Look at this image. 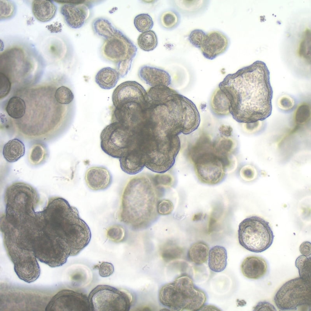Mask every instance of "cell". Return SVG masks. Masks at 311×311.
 <instances>
[{
    "mask_svg": "<svg viewBox=\"0 0 311 311\" xmlns=\"http://www.w3.org/2000/svg\"><path fill=\"white\" fill-rule=\"evenodd\" d=\"M311 283L300 277L286 282L278 289L274 302L280 310L310 309Z\"/></svg>",
    "mask_w": 311,
    "mask_h": 311,
    "instance_id": "obj_5",
    "label": "cell"
},
{
    "mask_svg": "<svg viewBox=\"0 0 311 311\" xmlns=\"http://www.w3.org/2000/svg\"><path fill=\"white\" fill-rule=\"evenodd\" d=\"M219 131L221 137L228 138L231 135L233 129L229 125H223L220 127Z\"/></svg>",
    "mask_w": 311,
    "mask_h": 311,
    "instance_id": "obj_44",
    "label": "cell"
},
{
    "mask_svg": "<svg viewBox=\"0 0 311 311\" xmlns=\"http://www.w3.org/2000/svg\"><path fill=\"white\" fill-rule=\"evenodd\" d=\"M254 311L273 310L276 311L274 306L268 302L260 301L253 307Z\"/></svg>",
    "mask_w": 311,
    "mask_h": 311,
    "instance_id": "obj_41",
    "label": "cell"
},
{
    "mask_svg": "<svg viewBox=\"0 0 311 311\" xmlns=\"http://www.w3.org/2000/svg\"><path fill=\"white\" fill-rule=\"evenodd\" d=\"M93 28L97 35L106 39L114 36L119 30L108 20L102 18L96 19L94 21Z\"/></svg>",
    "mask_w": 311,
    "mask_h": 311,
    "instance_id": "obj_24",
    "label": "cell"
},
{
    "mask_svg": "<svg viewBox=\"0 0 311 311\" xmlns=\"http://www.w3.org/2000/svg\"><path fill=\"white\" fill-rule=\"evenodd\" d=\"M55 97L56 101L59 103L68 104L73 101L74 96L69 88L65 86H61L56 90Z\"/></svg>",
    "mask_w": 311,
    "mask_h": 311,
    "instance_id": "obj_33",
    "label": "cell"
},
{
    "mask_svg": "<svg viewBox=\"0 0 311 311\" xmlns=\"http://www.w3.org/2000/svg\"><path fill=\"white\" fill-rule=\"evenodd\" d=\"M25 153L23 143L17 138L9 140L4 145L2 154L4 158L9 162L17 161Z\"/></svg>",
    "mask_w": 311,
    "mask_h": 311,
    "instance_id": "obj_19",
    "label": "cell"
},
{
    "mask_svg": "<svg viewBox=\"0 0 311 311\" xmlns=\"http://www.w3.org/2000/svg\"><path fill=\"white\" fill-rule=\"evenodd\" d=\"M311 257L303 255L299 256L295 261L298 269L299 277L311 283Z\"/></svg>",
    "mask_w": 311,
    "mask_h": 311,
    "instance_id": "obj_27",
    "label": "cell"
},
{
    "mask_svg": "<svg viewBox=\"0 0 311 311\" xmlns=\"http://www.w3.org/2000/svg\"><path fill=\"white\" fill-rule=\"evenodd\" d=\"M139 47L145 51H150L155 49L158 44V38L155 32L152 30L142 33L137 39Z\"/></svg>",
    "mask_w": 311,
    "mask_h": 311,
    "instance_id": "obj_26",
    "label": "cell"
},
{
    "mask_svg": "<svg viewBox=\"0 0 311 311\" xmlns=\"http://www.w3.org/2000/svg\"><path fill=\"white\" fill-rule=\"evenodd\" d=\"M113 265L111 263L104 261L99 266V274L103 277H106L111 275L114 272Z\"/></svg>",
    "mask_w": 311,
    "mask_h": 311,
    "instance_id": "obj_40",
    "label": "cell"
},
{
    "mask_svg": "<svg viewBox=\"0 0 311 311\" xmlns=\"http://www.w3.org/2000/svg\"><path fill=\"white\" fill-rule=\"evenodd\" d=\"M176 92L168 87L159 85L152 87L147 94L149 101L161 103L166 101L171 96Z\"/></svg>",
    "mask_w": 311,
    "mask_h": 311,
    "instance_id": "obj_22",
    "label": "cell"
},
{
    "mask_svg": "<svg viewBox=\"0 0 311 311\" xmlns=\"http://www.w3.org/2000/svg\"><path fill=\"white\" fill-rule=\"evenodd\" d=\"M138 75L146 84L152 87L159 85L168 87L171 83V78L166 70L148 65L142 66L138 71Z\"/></svg>",
    "mask_w": 311,
    "mask_h": 311,
    "instance_id": "obj_14",
    "label": "cell"
},
{
    "mask_svg": "<svg viewBox=\"0 0 311 311\" xmlns=\"http://www.w3.org/2000/svg\"><path fill=\"white\" fill-rule=\"evenodd\" d=\"M32 11L39 21L47 22L55 16L57 10L56 4L52 1L34 0L32 3Z\"/></svg>",
    "mask_w": 311,
    "mask_h": 311,
    "instance_id": "obj_16",
    "label": "cell"
},
{
    "mask_svg": "<svg viewBox=\"0 0 311 311\" xmlns=\"http://www.w3.org/2000/svg\"><path fill=\"white\" fill-rule=\"evenodd\" d=\"M160 20L161 23L163 27L167 29H172L179 25L180 17L176 12L169 10L162 13Z\"/></svg>",
    "mask_w": 311,
    "mask_h": 311,
    "instance_id": "obj_30",
    "label": "cell"
},
{
    "mask_svg": "<svg viewBox=\"0 0 311 311\" xmlns=\"http://www.w3.org/2000/svg\"><path fill=\"white\" fill-rule=\"evenodd\" d=\"M209 248L205 243L199 241L193 244L190 248L188 253L189 259L197 265L206 262L208 257Z\"/></svg>",
    "mask_w": 311,
    "mask_h": 311,
    "instance_id": "obj_21",
    "label": "cell"
},
{
    "mask_svg": "<svg viewBox=\"0 0 311 311\" xmlns=\"http://www.w3.org/2000/svg\"><path fill=\"white\" fill-rule=\"evenodd\" d=\"M159 302L172 310L194 311L203 307L207 300L204 292L195 287L191 278L184 275L160 289Z\"/></svg>",
    "mask_w": 311,
    "mask_h": 311,
    "instance_id": "obj_2",
    "label": "cell"
},
{
    "mask_svg": "<svg viewBox=\"0 0 311 311\" xmlns=\"http://www.w3.org/2000/svg\"><path fill=\"white\" fill-rule=\"evenodd\" d=\"M280 103L283 108L286 109H289L292 105L291 99L286 97L282 98L280 101Z\"/></svg>",
    "mask_w": 311,
    "mask_h": 311,
    "instance_id": "obj_45",
    "label": "cell"
},
{
    "mask_svg": "<svg viewBox=\"0 0 311 311\" xmlns=\"http://www.w3.org/2000/svg\"><path fill=\"white\" fill-rule=\"evenodd\" d=\"M242 177L248 181L252 180L256 177L257 172L255 168L251 165H246L242 168L241 170Z\"/></svg>",
    "mask_w": 311,
    "mask_h": 311,
    "instance_id": "obj_39",
    "label": "cell"
},
{
    "mask_svg": "<svg viewBox=\"0 0 311 311\" xmlns=\"http://www.w3.org/2000/svg\"><path fill=\"white\" fill-rule=\"evenodd\" d=\"M46 155V151L45 146L41 144H35L30 150L29 159L32 164L38 165L43 161Z\"/></svg>",
    "mask_w": 311,
    "mask_h": 311,
    "instance_id": "obj_32",
    "label": "cell"
},
{
    "mask_svg": "<svg viewBox=\"0 0 311 311\" xmlns=\"http://www.w3.org/2000/svg\"><path fill=\"white\" fill-rule=\"evenodd\" d=\"M229 103V112L240 123L263 121L271 114L273 91L265 63L257 60L227 75L219 85Z\"/></svg>",
    "mask_w": 311,
    "mask_h": 311,
    "instance_id": "obj_1",
    "label": "cell"
},
{
    "mask_svg": "<svg viewBox=\"0 0 311 311\" xmlns=\"http://www.w3.org/2000/svg\"><path fill=\"white\" fill-rule=\"evenodd\" d=\"M26 105L24 101L17 96L11 97L9 100L5 108L6 111L11 118L19 119L22 117L25 113Z\"/></svg>",
    "mask_w": 311,
    "mask_h": 311,
    "instance_id": "obj_23",
    "label": "cell"
},
{
    "mask_svg": "<svg viewBox=\"0 0 311 311\" xmlns=\"http://www.w3.org/2000/svg\"><path fill=\"white\" fill-rule=\"evenodd\" d=\"M134 23L137 29L142 33L151 30L154 25L151 16L146 13L141 14L136 16L134 19Z\"/></svg>",
    "mask_w": 311,
    "mask_h": 311,
    "instance_id": "obj_29",
    "label": "cell"
},
{
    "mask_svg": "<svg viewBox=\"0 0 311 311\" xmlns=\"http://www.w3.org/2000/svg\"><path fill=\"white\" fill-rule=\"evenodd\" d=\"M208 266L210 269L216 272L224 270L227 265V253L224 247L216 245L209 250L208 254Z\"/></svg>",
    "mask_w": 311,
    "mask_h": 311,
    "instance_id": "obj_17",
    "label": "cell"
},
{
    "mask_svg": "<svg viewBox=\"0 0 311 311\" xmlns=\"http://www.w3.org/2000/svg\"><path fill=\"white\" fill-rule=\"evenodd\" d=\"M241 272L246 277L251 279L261 278L266 274L268 265L263 258L257 256L246 257L241 265Z\"/></svg>",
    "mask_w": 311,
    "mask_h": 311,
    "instance_id": "obj_15",
    "label": "cell"
},
{
    "mask_svg": "<svg viewBox=\"0 0 311 311\" xmlns=\"http://www.w3.org/2000/svg\"><path fill=\"white\" fill-rule=\"evenodd\" d=\"M261 121L254 123H245V128L247 131L251 133H255L258 131L261 127Z\"/></svg>",
    "mask_w": 311,
    "mask_h": 311,
    "instance_id": "obj_43",
    "label": "cell"
},
{
    "mask_svg": "<svg viewBox=\"0 0 311 311\" xmlns=\"http://www.w3.org/2000/svg\"><path fill=\"white\" fill-rule=\"evenodd\" d=\"M310 116L309 106L306 104H302L298 108L295 114V121L299 124H303L306 122Z\"/></svg>",
    "mask_w": 311,
    "mask_h": 311,
    "instance_id": "obj_36",
    "label": "cell"
},
{
    "mask_svg": "<svg viewBox=\"0 0 311 311\" xmlns=\"http://www.w3.org/2000/svg\"><path fill=\"white\" fill-rule=\"evenodd\" d=\"M11 83L8 77L3 73L0 72V98L6 96L10 92Z\"/></svg>",
    "mask_w": 311,
    "mask_h": 311,
    "instance_id": "obj_37",
    "label": "cell"
},
{
    "mask_svg": "<svg viewBox=\"0 0 311 311\" xmlns=\"http://www.w3.org/2000/svg\"><path fill=\"white\" fill-rule=\"evenodd\" d=\"M46 311H92L88 296L78 292L69 289L59 291L51 299Z\"/></svg>",
    "mask_w": 311,
    "mask_h": 311,
    "instance_id": "obj_9",
    "label": "cell"
},
{
    "mask_svg": "<svg viewBox=\"0 0 311 311\" xmlns=\"http://www.w3.org/2000/svg\"><path fill=\"white\" fill-rule=\"evenodd\" d=\"M210 105L213 112L217 115L223 116L230 114L229 101L225 95L219 87L213 94Z\"/></svg>",
    "mask_w": 311,
    "mask_h": 311,
    "instance_id": "obj_20",
    "label": "cell"
},
{
    "mask_svg": "<svg viewBox=\"0 0 311 311\" xmlns=\"http://www.w3.org/2000/svg\"><path fill=\"white\" fill-rule=\"evenodd\" d=\"M17 11V7L13 1L0 0V21L9 19L14 17Z\"/></svg>",
    "mask_w": 311,
    "mask_h": 311,
    "instance_id": "obj_31",
    "label": "cell"
},
{
    "mask_svg": "<svg viewBox=\"0 0 311 311\" xmlns=\"http://www.w3.org/2000/svg\"><path fill=\"white\" fill-rule=\"evenodd\" d=\"M60 12L67 24L70 28L78 29L85 24L89 16V9L83 4H65L60 9Z\"/></svg>",
    "mask_w": 311,
    "mask_h": 311,
    "instance_id": "obj_13",
    "label": "cell"
},
{
    "mask_svg": "<svg viewBox=\"0 0 311 311\" xmlns=\"http://www.w3.org/2000/svg\"><path fill=\"white\" fill-rule=\"evenodd\" d=\"M138 51L137 46L119 30L106 39L102 47L105 57L117 63L116 70L121 78L125 77L130 70Z\"/></svg>",
    "mask_w": 311,
    "mask_h": 311,
    "instance_id": "obj_6",
    "label": "cell"
},
{
    "mask_svg": "<svg viewBox=\"0 0 311 311\" xmlns=\"http://www.w3.org/2000/svg\"><path fill=\"white\" fill-rule=\"evenodd\" d=\"M206 34L207 33L202 30L194 29L188 36L189 41L193 46L200 49Z\"/></svg>",
    "mask_w": 311,
    "mask_h": 311,
    "instance_id": "obj_35",
    "label": "cell"
},
{
    "mask_svg": "<svg viewBox=\"0 0 311 311\" xmlns=\"http://www.w3.org/2000/svg\"><path fill=\"white\" fill-rule=\"evenodd\" d=\"M130 135L126 127L118 122H111L101 132V149L109 156L119 159L129 149Z\"/></svg>",
    "mask_w": 311,
    "mask_h": 311,
    "instance_id": "obj_8",
    "label": "cell"
},
{
    "mask_svg": "<svg viewBox=\"0 0 311 311\" xmlns=\"http://www.w3.org/2000/svg\"><path fill=\"white\" fill-rule=\"evenodd\" d=\"M120 75L117 71L110 67H105L100 70L95 77V81L101 88L109 90L116 85Z\"/></svg>",
    "mask_w": 311,
    "mask_h": 311,
    "instance_id": "obj_18",
    "label": "cell"
},
{
    "mask_svg": "<svg viewBox=\"0 0 311 311\" xmlns=\"http://www.w3.org/2000/svg\"><path fill=\"white\" fill-rule=\"evenodd\" d=\"M311 243L308 241L303 242L300 245L299 250L302 255L307 257H311Z\"/></svg>",
    "mask_w": 311,
    "mask_h": 311,
    "instance_id": "obj_42",
    "label": "cell"
},
{
    "mask_svg": "<svg viewBox=\"0 0 311 311\" xmlns=\"http://www.w3.org/2000/svg\"><path fill=\"white\" fill-rule=\"evenodd\" d=\"M106 235L110 240L118 243L122 241L124 239L125 232L124 229L121 225H114L108 229Z\"/></svg>",
    "mask_w": 311,
    "mask_h": 311,
    "instance_id": "obj_34",
    "label": "cell"
},
{
    "mask_svg": "<svg viewBox=\"0 0 311 311\" xmlns=\"http://www.w3.org/2000/svg\"><path fill=\"white\" fill-rule=\"evenodd\" d=\"M157 211L160 215H166L170 214L174 209L172 202L168 199H163L157 203Z\"/></svg>",
    "mask_w": 311,
    "mask_h": 311,
    "instance_id": "obj_38",
    "label": "cell"
},
{
    "mask_svg": "<svg viewBox=\"0 0 311 311\" xmlns=\"http://www.w3.org/2000/svg\"><path fill=\"white\" fill-rule=\"evenodd\" d=\"M112 176L109 170L103 166H94L88 168L84 176L88 187L94 191L103 190L108 188L112 182Z\"/></svg>",
    "mask_w": 311,
    "mask_h": 311,
    "instance_id": "obj_12",
    "label": "cell"
},
{
    "mask_svg": "<svg viewBox=\"0 0 311 311\" xmlns=\"http://www.w3.org/2000/svg\"><path fill=\"white\" fill-rule=\"evenodd\" d=\"M269 223L257 216L247 217L239 224L238 237L240 244L246 250L261 253L268 249L274 238Z\"/></svg>",
    "mask_w": 311,
    "mask_h": 311,
    "instance_id": "obj_4",
    "label": "cell"
},
{
    "mask_svg": "<svg viewBox=\"0 0 311 311\" xmlns=\"http://www.w3.org/2000/svg\"><path fill=\"white\" fill-rule=\"evenodd\" d=\"M230 44L229 38L224 33L213 30L207 33L199 49L205 58L213 60L224 53Z\"/></svg>",
    "mask_w": 311,
    "mask_h": 311,
    "instance_id": "obj_11",
    "label": "cell"
},
{
    "mask_svg": "<svg viewBox=\"0 0 311 311\" xmlns=\"http://www.w3.org/2000/svg\"><path fill=\"white\" fill-rule=\"evenodd\" d=\"M189 156L196 175L202 183L214 185L221 182L227 171L225 162L215 152L211 139L197 140L190 149Z\"/></svg>",
    "mask_w": 311,
    "mask_h": 311,
    "instance_id": "obj_3",
    "label": "cell"
},
{
    "mask_svg": "<svg viewBox=\"0 0 311 311\" xmlns=\"http://www.w3.org/2000/svg\"><path fill=\"white\" fill-rule=\"evenodd\" d=\"M182 253L181 248L175 244L169 242L165 244L161 251V256L166 261H170L180 257Z\"/></svg>",
    "mask_w": 311,
    "mask_h": 311,
    "instance_id": "obj_28",
    "label": "cell"
},
{
    "mask_svg": "<svg viewBox=\"0 0 311 311\" xmlns=\"http://www.w3.org/2000/svg\"><path fill=\"white\" fill-rule=\"evenodd\" d=\"M215 152L220 157L225 159L231 158V154L234 146L233 141L228 138L221 137L213 142Z\"/></svg>",
    "mask_w": 311,
    "mask_h": 311,
    "instance_id": "obj_25",
    "label": "cell"
},
{
    "mask_svg": "<svg viewBox=\"0 0 311 311\" xmlns=\"http://www.w3.org/2000/svg\"><path fill=\"white\" fill-rule=\"evenodd\" d=\"M112 98L114 108L131 102L147 104L149 101L145 90L135 81H126L118 85L114 90Z\"/></svg>",
    "mask_w": 311,
    "mask_h": 311,
    "instance_id": "obj_10",
    "label": "cell"
},
{
    "mask_svg": "<svg viewBox=\"0 0 311 311\" xmlns=\"http://www.w3.org/2000/svg\"><path fill=\"white\" fill-rule=\"evenodd\" d=\"M92 311H129L133 297L127 291L106 285H97L88 296Z\"/></svg>",
    "mask_w": 311,
    "mask_h": 311,
    "instance_id": "obj_7",
    "label": "cell"
}]
</instances>
